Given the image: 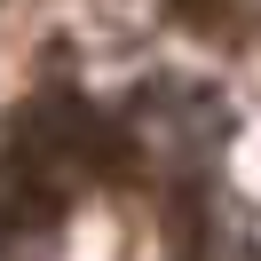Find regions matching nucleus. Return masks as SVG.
Segmentation results:
<instances>
[{
    "label": "nucleus",
    "instance_id": "1",
    "mask_svg": "<svg viewBox=\"0 0 261 261\" xmlns=\"http://www.w3.org/2000/svg\"><path fill=\"white\" fill-rule=\"evenodd\" d=\"M80 127H87V119H80ZM80 127H71V135H80ZM71 135L56 127V111L0 119V245L24 238L32 222H56V206H64V190H71V159H80Z\"/></svg>",
    "mask_w": 261,
    "mask_h": 261
}]
</instances>
